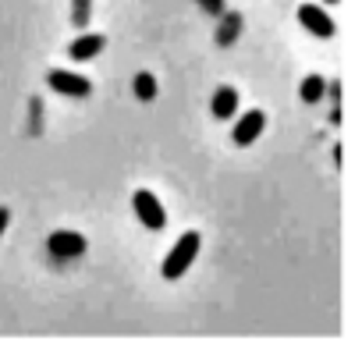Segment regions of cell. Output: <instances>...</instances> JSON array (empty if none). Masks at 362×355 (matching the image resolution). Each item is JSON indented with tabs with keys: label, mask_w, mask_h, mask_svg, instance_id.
<instances>
[{
	"label": "cell",
	"mask_w": 362,
	"mask_h": 355,
	"mask_svg": "<svg viewBox=\"0 0 362 355\" xmlns=\"http://www.w3.org/2000/svg\"><path fill=\"white\" fill-rule=\"evenodd\" d=\"M47 82H50V89L61 93V96H78V100H86V96L93 93V82L82 78V75H71V71H47Z\"/></svg>",
	"instance_id": "cell-3"
},
{
	"label": "cell",
	"mask_w": 362,
	"mask_h": 355,
	"mask_svg": "<svg viewBox=\"0 0 362 355\" xmlns=\"http://www.w3.org/2000/svg\"><path fill=\"white\" fill-rule=\"evenodd\" d=\"M298 93H302V100H305V103H316V100L327 93V82H323L320 75H309V78H302Z\"/></svg>",
	"instance_id": "cell-9"
},
{
	"label": "cell",
	"mask_w": 362,
	"mask_h": 355,
	"mask_svg": "<svg viewBox=\"0 0 362 355\" xmlns=\"http://www.w3.org/2000/svg\"><path fill=\"white\" fill-rule=\"evenodd\" d=\"M199 4H203V11H206V15H214V18H221V15H224V0H199Z\"/></svg>",
	"instance_id": "cell-12"
},
{
	"label": "cell",
	"mask_w": 362,
	"mask_h": 355,
	"mask_svg": "<svg viewBox=\"0 0 362 355\" xmlns=\"http://www.w3.org/2000/svg\"><path fill=\"white\" fill-rule=\"evenodd\" d=\"M132 89H135V96H139L142 103H149V100L156 96V78L142 71V75H135V82H132Z\"/></svg>",
	"instance_id": "cell-10"
},
{
	"label": "cell",
	"mask_w": 362,
	"mask_h": 355,
	"mask_svg": "<svg viewBox=\"0 0 362 355\" xmlns=\"http://www.w3.org/2000/svg\"><path fill=\"white\" fill-rule=\"evenodd\" d=\"M235 29H238V18H231V22H228V29H224V33H217V40H221V43H231V40H235Z\"/></svg>",
	"instance_id": "cell-13"
},
{
	"label": "cell",
	"mask_w": 362,
	"mask_h": 355,
	"mask_svg": "<svg viewBox=\"0 0 362 355\" xmlns=\"http://www.w3.org/2000/svg\"><path fill=\"white\" fill-rule=\"evenodd\" d=\"M103 47H107V36L86 33V36H78V40L68 47V57H71V61H89V57H96Z\"/></svg>",
	"instance_id": "cell-7"
},
{
	"label": "cell",
	"mask_w": 362,
	"mask_h": 355,
	"mask_svg": "<svg viewBox=\"0 0 362 355\" xmlns=\"http://www.w3.org/2000/svg\"><path fill=\"white\" fill-rule=\"evenodd\" d=\"M327 4H337V0H327Z\"/></svg>",
	"instance_id": "cell-15"
},
{
	"label": "cell",
	"mask_w": 362,
	"mask_h": 355,
	"mask_svg": "<svg viewBox=\"0 0 362 355\" xmlns=\"http://www.w3.org/2000/svg\"><path fill=\"white\" fill-rule=\"evenodd\" d=\"M298 22H302L316 40H330V36L337 33V29H334V18H330L323 8H316V4H302V8H298Z\"/></svg>",
	"instance_id": "cell-5"
},
{
	"label": "cell",
	"mask_w": 362,
	"mask_h": 355,
	"mask_svg": "<svg viewBox=\"0 0 362 355\" xmlns=\"http://www.w3.org/2000/svg\"><path fill=\"white\" fill-rule=\"evenodd\" d=\"M210 110H214V117H217V121H228V117H235V110H238V93H235L231 86H221V89L214 93V103H210Z\"/></svg>",
	"instance_id": "cell-8"
},
{
	"label": "cell",
	"mask_w": 362,
	"mask_h": 355,
	"mask_svg": "<svg viewBox=\"0 0 362 355\" xmlns=\"http://www.w3.org/2000/svg\"><path fill=\"white\" fill-rule=\"evenodd\" d=\"M47 249L57 260H75V256L86 252V235H78V231H54L47 238Z\"/></svg>",
	"instance_id": "cell-4"
},
{
	"label": "cell",
	"mask_w": 362,
	"mask_h": 355,
	"mask_svg": "<svg viewBox=\"0 0 362 355\" xmlns=\"http://www.w3.org/2000/svg\"><path fill=\"white\" fill-rule=\"evenodd\" d=\"M8 221H11V210L0 206V238H4V231H8Z\"/></svg>",
	"instance_id": "cell-14"
},
{
	"label": "cell",
	"mask_w": 362,
	"mask_h": 355,
	"mask_svg": "<svg viewBox=\"0 0 362 355\" xmlns=\"http://www.w3.org/2000/svg\"><path fill=\"white\" fill-rule=\"evenodd\" d=\"M71 4H75L71 22H75L78 29H86V25H89V8H93V0H71Z\"/></svg>",
	"instance_id": "cell-11"
},
{
	"label": "cell",
	"mask_w": 362,
	"mask_h": 355,
	"mask_svg": "<svg viewBox=\"0 0 362 355\" xmlns=\"http://www.w3.org/2000/svg\"><path fill=\"white\" fill-rule=\"evenodd\" d=\"M199 245H203V235H199V231H185V235L177 238V245L167 252V260H163L160 274H163L167 281H177L181 274H185V270L196 263V256H199Z\"/></svg>",
	"instance_id": "cell-1"
},
{
	"label": "cell",
	"mask_w": 362,
	"mask_h": 355,
	"mask_svg": "<svg viewBox=\"0 0 362 355\" xmlns=\"http://www.w3.org/2000/svg\"><path fill=\"white\" fill-rule=\"evenodd\" d=\"M132 206H135V217H139L149 231H160V228L167 224V210L160 206V199H156L153 192L139 189V192L132 196Z\"/></svg>",
	"instance_id": "cell-2"
},
{
	"label": "cell",
	"mask_w": 362,
	"mask_h": 355,
	"mask_svg": "<svg viewBox=\"0 0 362 355\" xmlns=\"http://www.w3.org/2000/svg\"><path fill=\"white\" fill-rule=\"evenodd\" d=\"M263 124H267V114H263V110H249V114H242V121L235 124V142H238V146H252V142L259 139Z\"/></svg>",
	"instance_id": "cell-6"
}]
</instances>
